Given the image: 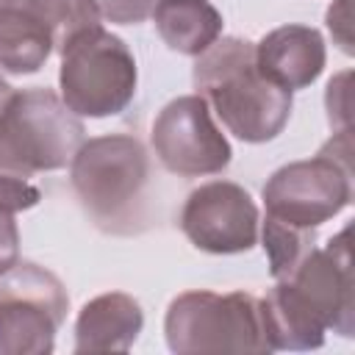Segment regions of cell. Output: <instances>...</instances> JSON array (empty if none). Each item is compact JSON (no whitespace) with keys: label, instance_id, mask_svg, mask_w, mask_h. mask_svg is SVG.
I'll list each match as a JSON object with an SVG mask.
<instances>
[{"label":"cell","instance_id":"cell-2","mask_svg":"<svg viewBox=\"0 0 355 355\" xmlns=\"http://www.w3.org/2000/svg\"><path fill=\"white\" fill-rule=\"evenodd\" d=\"M191 80L222 125L247 144L272 141L288 125L294 105L291 92L275 86L258 72L255 44L247 39H216L197 55Z\"/></svg>","mask_w":355,"mask_h":355},{"label":"cell","instance_id":"cell-9","mask_svg":"<svg viewBox=\"0 0 355 355\" xmlns=\"http://www.w3.org/2000/svg\"><path fill=\"white\" fill-rule=\"evenodd\" d=\"M150 141L161 166L180 178L219 175L233 158L230 141L214 125L211 108L200 94L169 100L153 122Z\"/></svg>","mask_w":355,"mask_h":355},{"label":"cell","instance_id":"cell-15","mask_svg":"<svg viewBox=\"0 0 355 355\" xmlns=\"http://www.w3.org/2000/svg\"><path fill=\"white\" fill-rule=\"evenodd\" d=\"M261 241H263V252L269 258V275L275 280H283L316 247V230L294 227V225L266 216L263 227H261Z\"/></svg>","mask_w":355,"mask_h":355},{"label":"cell","instance_id":"cell-8","mask_svg":"<svg viewBox=\"0 0 355 355\" xmlns=\"http://www.w3.org/2000/svg\"><path fill=\"white\" fill-rule=\"evenodd\" d=\"M69 311L64 283L33 261L0 272V355H50Z\"/></svg>","mask_w":355,"mask_h":355},{"label":"cell","instance_id":"cell-4","mask_svg":"<svg viewBox=\"0 0 355 355\" xmlns=\"http://www.w3.org/2000/svg\"><path fill=\"white\" fill-rule=\"evenodd\" d=\"M266 216L316 230L327 219L338 216L352 200V136L349 128L333 133V139L308 161H294L272 172L263 183Z\"/></svg>","mask_w":355,"mask_h":355},{"label":"cell","instance_id":"cell-16","mask_svg":"<svg viewBox=\"0 0 355 355\" xmlns=\"http://www.w3.org/2000/svg\"><path fill=\"white\" fill-rule=\"evenodd\" d=\"M33 8L55 33V47L61 50L75 33L100 25V11L94 0H22Z\"/></svg>","mask_w":355,"mask_h":355},{"label":"cell","instance_id":"cell-3","mask_svg":"<svg viewBox=\"0 0 355 355\" xmlns=\"http://www.w3.org/2000/svg\"><path fill=\"white\" fill-rule=\"evenodd\" d=\"M69 183L100 230L136 233V222H144L150 155L130 133L94 136L72 155Z\"/></svg>","mask_w":355,"mask_h":355},{"label":"cell","instance_id":"cell-6","mask_svg":"<svg viewBox=\"0 0 355 355\" xmlns=\"http://www.w3.org/2000/svg\"><path fill=\"white\" fill-rule=\"evenodd\" d=\"M166 347L178 355L269 352L258 297L247 291H183L164 316Z\"/></svg>","mask_w":355,"mask_h":355},{"label":"cell","instance_id":"cell-10","mask_svg":"<svg viewBox=\"0 0 355 355\" xmlns=\"http://www.w3.org/2000/svg\"><path fill=\"white\" fill-rule=\"evenodd\" d=\"M258 208L250 191L233 180L197 186L180 208L183 236L202 252L236 255L258 244Z\"/></svg>","mask_w":355,"mask_h":355},{"label":"cell","instance_id":"cell-5","mask_svg":"<svg viewBox=\"0 0 355 355\" xmlns=\"http://www.w3.org/2000/svg\"><path fill=\"white\" fill-rule=\"evenodd\" d=\"M139 69L130 47L103 25L75 33L61 47L58 89L64 105L89 119L125 111L136 97Z\"/></svg>","mask_w":355,"mask_h":355},{"label":"cell","instance_id":"cell-22","mask_svg":"<svg viewBox=\"0 0 355 355\" xmlns=\"http://www.w3.org/2000/svg\"><path fill=\"white\" fill-rule=\"evenodd\" d=\"M14 86H8L3 78H0V169H6L3 164V125H6V114H8V105L14 100Z\"/></svg>","mask_w":355,"mask_h":355},{"label":"cell","instance_id":"cell-17","mask_svg":"<svg viewBox=\"0 0 355 355\" xmlns=\"http://www.w3.org/2000/svg\"><path fill=\"white\" fill-rule=\"evenodd\" d=\"M39 200H42V191L25 175L0 169V211L19 214V211L39 205Z\"/></svg>","mask_w":355,"mask_h":355},{"label":"cell","instance_id":"cell-18","mask_svg":"<svg viewBox=\"0 0 355 355\" xmlns=\"http://www.w3.org/2000/svg\"><path fill=\"white\" fill-rule=\"evenodd\" d=\"M103 19L114 25H139L150 19L161 0H94Z\"/></svg>","mask_w":355,"mask_h":355},{"label":"cell","instance_id":"cell-1","mask_svg":"<svg viewBox=\"0 0 355 355\" xmlns=\"http://www.w3.org/2000/svg\"><path fill=\"white\" fill-rule=\"evenodd\" d=\"M272 349H319L324 333L355 336V277L349 227L313 247L300 266L261 297Z\"/></svg>","mask_w":355,"mask_h":355},{"label":"cell","instance_id":"cell-12","mask_svg":"<svg viewBox=\"0 0 355 355\" xmlns=\"http://www.w3.org/2000/svg\"><path fill=\"white\" fill-rule=\"evenodd\" d=\"M141 327V305L125 291H105L89 300L75 319V352H128Z\"/></svg>","mask_w":355,"mask_h":355},{"label":"cell","instance_id":"cell-7","mask_svg":"<svg viewBox=\"0 0 355 355\" xmlns=\"http://www.w3.org/2000/svg\"><path fill=\"white\" fill-rule=\"evenodd\" d=\"M83 141L86 128L61 94L42 86L14 92L3 125V164L8 172L31 178L33 172L64 169Z\"/></svg>","mask_w":355,"mask_h":355},{"label":"cell","instance_id":"cell-19","mask_svg":"<svg viewBox=\"0 0 355 355\" xmlns=\"http://www.w3.org/2000/svg\"><path fill=\"white\" fill-rule=\"evenodd\" d=\"M347 83H349V72H341L327 83V94H324L327 119L338 130L349 128V89H347Z\"/></svg>","mask_w":355,"mask_h":355},{"label":"cell","instance_id":"cell-11","mask_svg":"<svg viewBox=\"0 0 355 355\" xmlns=\"http://www.w3.org/2000/svg\"><path fill=\"white\" fill-rule=\"evenodd\" d=\"M324 39L311 25H280L255 44L258 72L286 92L308 89L324 69Z\"/></svg>","mask_w":355,"mask_h":355},{"label":"cell","instance_id":"cell-20","mask_svg":"<svg viewBox=\"0 0 355 355\" xmlns=\"http://www.w3.org/2000/svg\"><path fill=\"white\" fill-rule=\"evenodd\" d=\"M327 31L333 33V42L349 55L352 53V14H349V0H333L327 8Z\"/></svg>","mask_w":355,"mask_h":355},{"label":"cell","instance_id":"cell-14","mask_svg":"<svg viewBox=\"0 0 355 355\" xmlns=\"http://www.w3.org/2000/svg\"><path fill=\"white\" fill-rule=\"evenodd\" d=\"M155 31L164 44L180 55H200L222 36V14L208 0H161Z\"/></svg>","mask_w":355,"mask_h":355},{"label":"cell","instance_id":"cell-13","mask_svg":"<svg viewBox=\"0 0 355 355\" xmlns=\"http://www.w3.org/2000/svg\"><path fill=\"white\" fill-rule=\"evenodd\" d=\"M55 50L53 28L22 0H0V72L33 75Z\"/></svg>","mask_w":355,"mask_h":355},{"label":"cell","instance_id":"cell-21","mask_svg":"<svg viewBox=\"0 0 355 355\" xmlns=\"http://www.w3.org/2000/svg\"><path fill=\"white\" fill-rule=\"evenodd\" d=\"M19 261V227L14 214L0 211V272Z\"/></svg>","mask_w":355,"mask_h":355}]
</instances>
